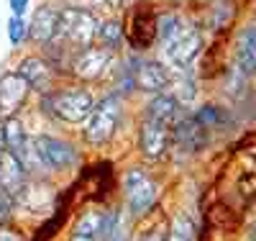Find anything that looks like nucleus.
<instances>
[{
	"mask_svg": "<svg viewBox=\"0 0 256 241\" xmlns=\"http://www.w3.org/2000/svg\"><path fill=\"white\" fill-rule=\"evenodd\" d=\"M156 36L162 41L164 59L172 67L187 70L202 49V31L182 16H162L156 21Z\"/></svg>",
	"mask_w": 256,
	"mask_h": 241,
	"instance_id": "nucleus-1",
	"label": "nucleus"
},
{
	"mask_svg": "<svg viewBox=\"0 0 256 241\" xmlns=\"http://www.w3.org/2000/svg\"><path fill=\"white\" fill-rule=\"evenodd\" d=\"M98 24H100V21L88 8L67 6V8L59 11V31H56V39L64 41L67 47L84 49V47H90V44L95 41Z\"/></svg>",
	"mask_w": 256,
	"mask_h": 241,
	"instance_id": "nucleus-2",
	"label": "nucleus"
},
{
	"mask_svg": "<svg viewBox=\"0 0 256 241\" xmlns=\"http://www.w3.org/2000/svg\"><path fill=\"white\" fill-rule=\"evenodd\" d=\"M44 108L64 123H84L92 113L95 100L88 90L82 87H70V90H54L44 98Z\"/></svg>",
	"mask_w": 256,
	"mask_h": 241,
	"instance_id": "nucleus-3",
	"label": "nucleus"
},
{
	"mask_svg": "<svg viewBox=\"0 0 256 241\" xmlns=\"http://www.w3.org/2000/svg\"><path fill=\"white\" fill-rule=\"evenodd\" d=\"M120 121V103L116 95H108L105 100L95 103L92 113L84 118V139L92 146H105L116 136V128Z\"/></svg>",
	"mask_w": 256,
	"mask_h": 241,
	"instance_id": "nucleus-4",
	"label": "nucleus"
},
{
	"mask_svg": "<svg viewBox=\"0 0 256 241\" xmlns=\"http://www.w3.org/2000/svg\"><path fill=\"white\" fill-rule=\"evenodd\" d=\"M31 149L36 162L49 169H70L77 162V149L70 141H62L54 136H36L31 141Z\"/></svg>",
	"mask_w": 256,
	"mask_h": 241,
	"instance_id": "nucleus-5",
	"label": "nucleus"
},
{
	"mask_svg": "<svg viewBox=\"0 0 256 241\" xmlns=\"http://www.w3.org/2000/svg\"><path fill=\"white\" fill-rule=\"evenodd\" d=\"M123 192H126V203L131 208V213L144 215L156 200V185L148 177V172L144 169H131L123 177Z\"/></svg>",
	"mask_w": 256,
	"mask_h": 241,
	"instance_id": "nucleus-6",
	"label": "nucleus"
},
{
	"mask_svg": "<svg viewBox=\"0 0 256 241\" xmlns=\"http://www.w3.org/2000/svg\"><path fill=\"white\" fill-rule=\"evenodd\" d=\"M110 62H113V52L110 49H105V47H84V49H80L77 54H74V59H72V70H74V75L80 77V80H84V82H95V80H100L105 72H108V67H110Z\"/></svg>",
	"mask_w": 256,
	"mask_h": 241,
	"instance_id": "nucleus-7",
	"label": "nucleus"
},
{
	"mask_svg": "<svg viewBox=\"0 0 256 241\" xmlns=\"http://www.w3.org/2000/svg\"><path fill=\"white\" fill-rule=\"evenodd\" d=\"M131 80L136 82V87H141V90H146V93H164L169 87V82H172L169 72L164 70V64H159L154 59H138V62H134Z\"/></svg>",
	"mask_w": 256,
	"mask_h": 241,
	"instance_id": "nucleus-8",
	"label": "nucleus"
},
{
	"mask_svg": "<svg viewBox=\"0 0 256 241\" xmlns=\"http://www.w3.org/2000/svg\"><path fill=\"white\" fill-rule=\"evenodd\" d=\"M28 93H31V87L20 75H16V72L3 75L0 77V116L3 118L16 116V111L26 103Z\"/></svg>",
	"mask_w": 256,
	"mask_h": 241,
	"instance_id": "nucleus-9",
	"label": "nucleus"
},
{
	"mask_svg": "<svg viewBox=\"0 0 256 241\" xmlns=\"http://www.w3.org/2000/svg\"><path fill=\"white\" fill-rule=\"evenodd\" d=\"M233 67L241 77L256 75V26H246L233 41Z\"/></svg>",
	"mask_w": 256,
	"mask_h": 241,
	"instance_id": "nucleus-10",
	"label": "nucleus"
},
{
	"mask_svg": "<svg viewBox=\"0 0 256 241\" xmlns=\"http://www.w3.org/2000/svg\"><path fill=\"white\" fill-rule=\"evenodd\" d=\"M56 31H59V11L52 6H41L28 24V39L46 47L56 39Z\"/></svg>",
	"mask_w": 256,
	"mask_h": 241,
	"instance_id": "nucleus-11",
	"label": "nucleus"
},
{
	"mask_svg": "<svg viewBox=\"0 0 256 241\" xmlns=\"http://www.w3.org/2000/svg\"><path fill=\"white\" fill-rule=\"evenodd\" d=\"M169 146V126L154 118H146L141 128V151L148 159H159Z\"/></svg>",
	"mask_w": 256,
	"mask_h": 241,
	"instance_id": "nucleus-12",
	"label": "nucleus"
},
{
	"mask_svg": "<svg viewBox=\"0 0 256 241\" xmlns=\"http://www.w3.org/2000/svg\"><path fill=\"white\" fill-rule=\"evenodd\" d=\"M174 141L182 151H200L208 144V131L198 118H182L174 123Z\"/></svg>",
	"mask_w": 256,
	"mask_h": 241,
	"instance_id": "nucleus-13",
	"label": "nucleus"
},
{
	"mask_svg": "<svg viewBox=\"0 0 256 241\" xmlns=\"http://www.w3.org/2000/svg\"><path fill=\"white\" fill-rule=\"evenodd\" d=\"M24 182H26V169L20 167V162L16 159L13 151L3 149L0 151V190L8 192L13 198V195L24 187Z\"/></svg>",
	"mask_w": 256,
	"mask_h": 241,
	"instance_id": "nucleus-14",
	"label": "nucleus"
},
{
	"mask_svg": "<svg viewBox=\"0 0 256 241\" xmlns=\"http://www.w3.org/2000/svg\"><path fill=\"white\" fill-rule=\"evenodd\" d=\"M16 75L24 77V80L28 82L31 90H46L49 82H52V77H54L52 64H49L46 59H41V57H28V59H24Z\"/></svg>",
	"mask_w": 256,
	"mask_h": 241,
	"instance_id": "nucleus-15",
	"label": "nucleus"
},
{
	"mask_svg": "<svg viewBox=\"0 0 256 241\" xmlns=\"http://www.w3.org/2000/svg\"><path fill=\"white\" fill-rule=\"evenodd\" d=\"M102 218H105V213H98V210L82 213L80 221L72 228V233H70V241H100Z\"/></svg>",
	"mask_w": 256,
	"mask_h": 241,
	"instance_id": "nucleus-16",
	"label": "nucleus"
},
{
	"mask_svg": "<svg viewBox=\"0 0 256 241\" xmlns=\"http://www.w3.org/2000/svg\"><path fill=\"white\" fill-rule=\"evenodd\" d=\"M177 116H180V103H177V98L174 95H156L152 103H148V108H146V118H154V121H162V123H166V126H172L174 121H177Z\"/></svg>",
	"mask_w": 256,
	"mask_h": 241,
	"instance_id": "nucleus-17",
	"label": "nucleus"
},
{
	"mask_svg": "<svg viewBox=\"0 0 256 241\" xmlns=\"http://www.w3.org/2000/svg\"><path fill=\"white\" fill-rule=\"evenodd\" d=\"M13 198L20 205H26L28 210H41L44 205L52 203V190L46 185H28V182H24V187H20Z\"/></svg>",
	"mask_w": 256,
	"mask_h": 241,
	"instance_id": "nucleus-18",
	"label": "nucleus"
},
{
	"mask_svg": "<svg viewBox=\"0 0 256 241\" xmlns=\"http://www.w3.org/2000/svg\"><path fill=\"white\" fill-rule=\"evenodd\" d=\"M123 36H126V31H123V26L118 24V21H102V24H98L95 39L100 41V47H105V49L116 52L120 47Z\"/></svg>",
	"mask_w": 256,
	"mask_h": 241,
	"instance_id": "nucleus-19",
	"label": "nucleus"
},
{
	"mask_svg": "<svg viewBox=\"0 0 256 241\" xmlns=\"http://www.w3.org/2000/svg\"><path fill=\"white\" fill-rule=\"evenodd\" d=\"M166 241H195V228H192L190 218L177 215L174 221H172V226H169Z\"/></svg>",
	"mask_w": 256,
	"mask_h": 241,
	"instance_id": "nucleus-20",
	"label": "nucleus"
},
{
	"mask_svg": "<svg viewBox=\"0 0 256 241\" xmlns=\"http://www.w3.org/2000/svg\"><path fill=\"white\" fill-rule=\"evenodd\" d=\"M8 39L13 47H20L28 39V24L24 21V16H13L8 18Z\"/></svg>",
	"mask_w": 256,
	"mask_h": 241,
	"instance_id": "nucleus-21",
	"label": "nucleus"
},
{
	"mask_svg": "<svg viewBox=\"0 0 256 241\" xmlns=\"http://www.w3.org/2000/svg\"><path fill=\"white\" fill-rule=\"evenodd\" d=\"M10 203H13V198H10L8 192L0 190V226L8 221V215H10Z\"/></svg>",
	"mask_w": 256,
	"mask_h": 241,
	"instance_id": "nucleus-22",
	"label": "nucleus"
},
{
	"mask_svg": "<svg viewBox=\"0 0 256 241\" xmlns=\"http://www.w3.org/2000/svg\"><path fill=\"white\" fill-rule=\"evenodd\" d=\"M100 241H128V233H126V228L118 223V226L113 228L110 236H105V238H100Z\"/></svg>",
	"mask_w": 256,
	"mask_h": 241,
	"instance_id": "nucleus-23",
	"label": "nucleus"
},
{
	"mask_svg": "<svg viewBox=\"0 0 256 241\" xmlns=\"http://www.w3.org/2000/svg\"><path fill=\"white\" fill-rule=\"evenodd\" d=\"M26 8H28V0H10V11H13V16H24Z\"/></svg>",
	"mask_w": 256,
	"mask_h": 241,
	"instance_id": "nucleus-24",
	"label": "nucleus"
},
{
	"mask_svg": "<svg viewBox=\"0 0 256 241\" xmlns=\"http://www.w3.org/2000/svg\"><path fill=\"white\" fill-rule=\"evenodd\" d=\"M0 241H20L13 231H8V228H0Z\"/></svg>",
	"mask_w": 256,
	"mask_h": 241,
	"instance_id": "nucleus-25",
	"label": "nucleus"
},
{
	"mask_svg": "<svg viewBox=\"0 0 256 241\" xmlns=\"http://www.w3.org/2000/svg\"><path fill=\"white\" fill-rule=\"evenodd\" d=\"M6 149V131H3V123H0V151Z\"/></svg>",
	"mask_w": 256,
	"mask_h": 241,
	"instance_id": "nucleus-26",
	"label": "nucleus"
},
{
	"mask_svg": "<svg viewBox=\"0 0 256 241\" xmlns=\"http://www.w3.org/2000/svg\"><path fill=\"white\" fill-rule=\"evenodd\" d=\"M141 241H164V238H162L159 233H152V236H144Z\"/></svg>",
	"mask_w": 256,
	"mask_h": 241,
	"instance_id": "nucleus-27",
	"label": "nucleus"
},
{
	"mask_svg": "<svg viewBox=\"0 0 256 241\" xmlns=\"http://www.w3.org/2000/svg\"><path fill=\"white\" fill-rule=\"evenodd\" d=\"M251 241H256V223L251 226Z\"/></svg>",
	"mask_w": 256,
	"mask_h": 241,
	"instance_id": "nucleus-28",
	"label": "nucleus"
},
{
	"mask_svg": "<svg viewBox=\"0 0 256 241\" xmlns=\"http://www.w3.org/2000/svg\"><path fill=\"white\" fill-rule=\"evenodd\" d=\"M72 3H82V0H72Z\"/></svg>",
	"mask_w": 256,
	"mask_h": 241,
	"instance_id": "nucleus-29",
	"label": "nucleus"
}]
</instances>
